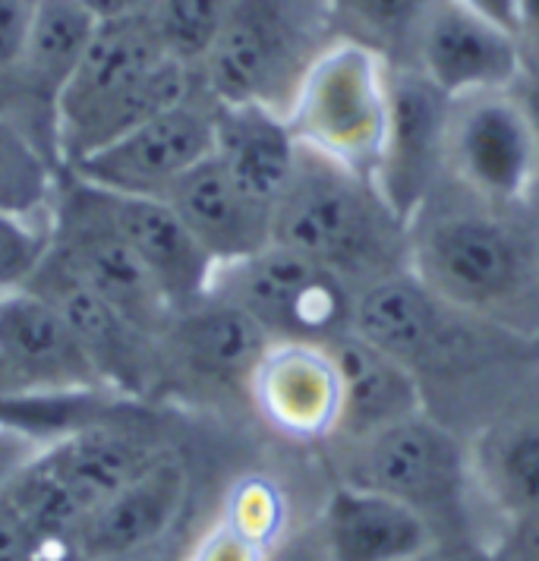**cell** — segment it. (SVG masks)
<instances>
[{
    "label": "cell",
    "instance_id": "6da1fadb",
    "mask_svg": "<svg viewBox=\"0 0 539 561\" xmlns=\"http://www.w3.org/2000/svg\"><path fill=\"white\" fill-rule=\"evenodd\" d=\"M193 89L196 73L164 51L146 10L104 16L57 111L64 171L183 102Z\"/></svg>",
    "mask_w": 539,
    "mask_h": 561
},
{
    "label": "cell",
    "instance_id": "7a4b0ae2",
    "mask_svg": "<svg viewBox=\"0 0 539 561\" xmlns=\"http://www.w3.org/2000/svg\"><path fill=\"white\" fill-rule=\"evenodd\" d=\"M272 240L307 255L354 290L411 268V228L376 180L300 146V161L272 215Z\"/></svg>",
    "mask_w": 539,
    "mask_h": 561
},
{
    "label": "cell",
    "instance_id": "3957f363",
    "mask_svg": "<svg viewBox=\"0 0 539 561\" xmlns=\"http://www.w3.org/2000/svg\"><path fill=\"white\" fill-rule=\"evenodd\" d=\"M164 455L152 435L104 413L32 451L0 489V511L35 536L64 546L82 517Z\"/></svg>",
    "mask_w": 539,
    "mask_h": 561
},
{
    "label": "cell",
    "instance_id": "277c9868",
    "mask_svg": "<svg viewBox=\"0 0 539 561\" xmlns=\"http://www.w3.org/2000/svg\"><path fill=\"white\" fill-rule=\"evenodd\" d=\"M341 483L411 508L436 539L477 542L470 534V451L429 410L344 442Z\"/></svg>",
    "mask_w": 539,
    "mask_h": 561
},
{
    "label": "cell",
    "instance_id": "5b68a950",
    "mask_svg": "<svg viewBox=\"0 0 539 561\" xmlns=\"http://www.w3.org/2000/svg\"><path fill=\"white\" fill-rule=\"evenodd\" d=\"M332 26L325 0H231L196 82L211 102L284 114Z\"/></svg>",
    "mask_w": 539,
    "mask_h": 561
},
{
    "label": "cell",
    "instance_id": "8992f818",
    "mask_svg": "<svg viewBox=\"0 0 539 561\" xmlns=\"http://www.w3.org/2000/svg\"><path fill=\"white\" fill-rule=\"evenodd\" d=\"M391 67L359 38L334 35L307 67L284 117L307 152L372 178L386 149Z\"/></svg>",
    "mask_w": 539,
    "mask_h": 561
},
{
    "label": "cell",
    "instance_id": "52a82bcc",
    "mask_svg": "<svg viewBox=\"0 0 539 561\" xmlns=\"http://www.w3.org/2000/svg\"><path fill=\"white\" fill-rule=\"evenodd\" d=\"M502 208H461L411 228V272L448 309L495 312L524 297L534 259Z\"/></svg>",
    "mask_w": 539,
    "mask_h": 561
},
{
    "label": "cell",
    "instance_id": "ba28073f",
    "mask_svg": "<svg viewBox=\"0 0 539 561\" xmlns=\"http://www.w3.org/2000/svg\"><path fill=\"white\" fill-rule=\"evenodd\" d=\"M211 297L243 309L272 341L332 344L351 332L354 287L282 243L215 268Z\"/></svg>",
    "mask_w": 539,
    "mask_h": 561
},
{
    "label": "cell",
    "instance_id": "9c48e42d",
    "mask_svg": "<svg viewBox=\"0 0 539 561\" xmlns=\"http://www.w3.org/2000/svg\"><path fill=\"white\" fill-rule=\"evenodd\" d=\"M54 253L133 329L158 341L171 325L174 309L127 240L111 225L99 190L67 171L54 203Z\"/></svg>",
    "mask_w": 539,
    "mask_h": 561
},
{
    "label": "cell",
    "instance_id": "30bf717a",
    "mask_svg": "<svg viewBox=\"0 0 539 561\" xmlns=\"http://www.w3.org/2000/svg\"><path fill=\"white\" fill-rule=\"evenodd\" d=\"M215 139V102L196 89L174 107L161 111L142 127L67 168V174L121 196L164 199L180 178H186L211 154Z\"/></svg>",
    "mask_w": 539,
    "mask_h": 561
},
{
    "label": "cell",
    "instance_id": "8fae6325",
    "mask_svg": "<svg viewBox=\"0 0 539 561\" xmlns=\"http://www.w3.org/2000/svg\"><path fill=\"white\" fill-rule=\"evenodd\" d=\"M445 168L480 203L520 205L539 180V142L512 92L455 102L445 139Z\"/></svg>",
    "mask_w": 539,
    "mask_h": 561
},
{
    "label": "cell",
    "instance_id": "7c38bea8",
    "mask_svg": "<svg viewBox=\"0 0 539 561\" xmlns=\"http://www.w3.org/2000/svg\"><path fill=\"white\" fill-rule=\"evenodd\" d=\"M275 341L228 300L203 297L174 312L158 337V388L183 385L208 394H246L259 359Z\"/></svg>",
    "mask_w": 539,
    "mask_h": 561
},
{
    "label": "cell",
    "instance_id": "4fadbf2b",
    "mask_svg": "<svg viewBox=\"0 0 539 561\" xmlns=\"http://www.w3.org/2000/svg\"><path fill=\"white\" fill-rule=\"evenodd\" d=\"M527 67L524 38L455 0H433L416 26V70L451 102L512 92Z\"/></svg>",
    "mask_w": 539,
    "mask_h": 561
},
{
    "label": "cell",
    "instance_id": "5bb4252c",
    "mask_svg": "<svg viewBox=\"0 0 539 561\" xmlns=\"http://www.w3.org/2000/svg\"><path fill=\"white\" fill-rule=\"evenodd\" d=\"M102 16L89 0H35L26 48L3 117L23 127L60 164L57 111ZM64 168V164H60Z\"/></svg>",
    "mask_w": 539,
    "mask_h": 561
},
{
    "label": "cell",
    "instance_id": "9a60e30c",
    "mask_svg": "<svg viewBox=\"0 0 539 561\" xmlns=\"http://www.w3.org/2000/svg\"><path fill=\"white\" fill-rule=\"evenodd\" d=\"M451 107L455 102L420 70H391L386 149L372 180L408 228L423 215L438 168H445Z\"/></svg>",
    "mask_w": 539,
    "mask_h": 561
},
{
    "label": "cell",
    "instance_id": "2e32d148",
    "mask_svg": "<svg viewBox=\"0 0 539 561\" xmlns=\"http://www.w3.org/2000/svg\"><path fill=\"white\" fill-rule=\"evenodd\" d=\"M26 290L45 297L64 316L111 394H146L158 388V341L133 329L54 250Z\"/></svg>",
    "mask_w": 539,
    "mask_h": 561
},
{
    "label": "cell",
    "instance_id": "e0dca14e",
    "mask_svg": "<svg viewBox=\"0 0 539 561\" xmlns=\"http://www.w3.org/2000/svg\"><path fill=\"white\" fill-rule=\"evenodd\" d=\"M186 499V467L177 455L164 451L133 483L79 520L60 546L64 561H95L152 549L171 539Z\"/></svg>",
    "mask_w": 539,
    "mask_h": 561
},
{
    "label": "cell",
    "instance_id": "ac0fdd59",
    "mask_svg": "<svg viewBox=\"0 0 539 561\" xmlns=\"http://www.w3.org/2000/svg\"><path fill=\"white\" fill-rule=\"evenodd\" d=\"M0 363L26 394L107 391L73 329L35 290L0 294Z\"/></svg>",
    "mask_w": 539,
    "mask_h": 561
},
{
    "label": "cell",
    "instance_id": "d6986e66",
    "mask_svg": "<svg viewBox=\"0 0 539 561\" xmlns=\"http://www.w3.org/2000/svg\"><path fill=\"white\" fill-rule=\"evenodd\" d=\"M250 404L290 438H334L341 423V373L329 344L275 341L253 373Z\"/></svg>",
    "mask_w": 539,
    "mask_h": 561
},
{
    "label": "cell",
    "instance_id": "ffe728a7",
    "mask_svg": "<svg viewBox=\"0 0 539 561\" xmlns=\"http://www.w3.org/2000/svg\"><path fill=\"white\" fill-rule=\"evenodd\" d=\"M92 186V183H89ZM99 190V186H95ZM104 211L117 233L127 240L136 259L146 265L158 290L174 312L208 297L215 278V259L199 247V240L180 221L168 199L152 196H121L99 190Z\"/></svg>",
    "mask_w": 539,
    "mask_h": 561
},
{
    "label": "cell",
    "instance_id": "44dd1931",
    "mask_svg": "<svg viewBox=\"0 0 539 561\" xmlns=\"http://www.w3.org/2000/svg\"><path fill=\"white\" fill-rule=\"evenodd\" d=\"M164 199L215 265L237 262L272 243V205L259 203L215 154L180 178Z\"/></svg>",
    "mask_w": 539,
    "mask_h": 561
},
{
    "label": "cell",
    "instance_id": "7402d4cb",
    "mask_svg": "<svg viewBox=\"0 0 539 561\" xmlns=\"http://www.w3.org/2000/svg\"><path fill=\"white\" fill-rule=\"evenodd\" d=\"M445 312L448 307L436 294L404 268L357 287L351 332L416 373V366L436 357L445 334Z\"/></svg>",
    "mask_w": 539,
    "mask_h": 561
},
{
    "label": "cell",
    "instance_id": "603a6c76",
    "mask_svg": "<svg viewBox=\"0 0 539 561\" xmlns=\"http://www.w3.org/2000/svg\"><path fill=\"white\" fill-rule=\"evenodd\" d=\"M341 373V423L334 438L351 442L423 410V388L408 363L388 357L354 332L329 344Z\"/></svg>",
    "mask_w": 539,
    "mask_h": 561
},
{
    "label": "cell",
    "instance_id": "cb8c5ba5",
    "mask_svg": "<svg viewBox=\"0 0 539 561\" xmlns=\"http://www.w3.org/2000/svg\"><path fill=\"white\" fill-rule=\"evenodd\" d=\"M211 154L240 180L259 203L272 205L282 199L290 183L300 142L282 111L259 104H218L215 102V139Z\"/></svg>",
    "mask_w": 539,
    "mask_h": 561
},
{
    "label": "cell",
    "instance_id": "d4e9b609",
    "mask_svg": "<svg viewBox=\"0 0 539 561\" xmlns=\"http://www.w3.org/2000/svg\"><path fill=\"white\" fill-rule=\"evenodd\" d=\"M436 536L411 508L386 495L341 483L325 508L329 561H404Z\"/></svg>",
    "mask_w": 539,
    "mask_h": 561
},
{
    "label": "cell",
    "instance_id": "484cf974",
    "mask_svg": "<svg viewBox=\"0 0 539 561\" xmlns=\"http://www.w3.org/2000/svg\"><path fill=\"white\" fill-rule=\"evenodd\" d=\"M467 451L473 489L489 508L505 520L539 511V408L498 416Z\"/></svg>",
    "mask_w": 539,
    "mask_h": 561
},
{
    "label": "cell",
    "instance_id": "4316f807",
    "mask_svg": "<svg viewBox=\"0 0 539 561\" xmlns=\"http://www.w3.org/2000/svg\"><path fill=\"white\" fill-rule=\"evenodd\" d=\"M64 168L26 129L0 114V211L51 215Z\"/></svg>",
    "mask_w": 539,
    "mask_h": 561
},
{
    "label": "cell",
    "instance_id": "83f0119b",
    "mask_svg": "<svg viewBox=\"0 0 539 561\" xmlns=\"http://www.w3.org/2000/svg\"><path fill=\"white\" fill-rule=\"evenodd\" d=\"M228 10L231 0H152L146 13L164 51L196 73L225 26Z\"/></svg>",
    "mask_w": 539,
    "mask_h": 561
},
{
    "label": "cell",
    "instance_id": "f1b7e54d",
    "mask_svg": "<svg viewBox=\"0 0 539 561\" xmlns=\"http://www.w3.org/2000/svg\"><path fill=\"white\" fill-rule=\"evenodd\" d=\"M54 250L51 215L0 211V294L26 290Z\"/></svg>",
    "mask_w": 539,
    "mask_h": 561
},
{
    "label": "cell",
    "instance_id": "f546056e",
    "mask_svg": "<svg viewBox=\"0 0 539 561\" xmlns=\"http://www.w3.org/2000/svg\"><path fill=\"white\" fill-rule=\"evenodd\" d=\"M433 0H325L334 26H351L347 38H359L382 51L388 42H401L416 32Z\"/></svg>",
    "mask_w": 539,
    "mask_h": 561
},
{
    "label": "cell",
    "instance_id": "4dcf8cb0",
    "mask_svg": "<svg viewBox=\"0 0 539 561\" xmlns=\"http://www.w3.org/2000/svg\"><path fill=\"white\" fill-rule=\"evenodd\" d=\"M225 520L231 527H237L240 534H246L250 539L265 546V539L275 534L278 524H282V499L268 483L246 480L243 485H237Z\"/></svg>",
    "mask_w": 539,
    "mask_h": 561
},
{
    "label": "cell",
    "instance_id": "1f68e13d",
    "mask_svg": "<svg viewBox=\"0 0 539 561\" xmlns=\"http://www.w3.org/2000/svg\"><path fill=\"white\" fill-rule=\"evenodd\" d=\"M32 10L35 0H0V114H7L13 99V82L26 48Z\"/></svg>",
    "mask_w": 539,
    "mask_h": 561
},
{
    "label": "cell",
    "instance_id": "d6a6232c",
    "mask_svg": "<svg viewBox=\"0 0 539 561\" xmlns=\"http://www.w3.org/2000/svg\"><path fill=\"white\" fill-rule=\"evenodd\" d=\"M262 542L240 534L228 520L208 536L203 549L196 552V561H262Z\"/></svg>",
    "mask_w": 539,
    "mask_h": 561
},
{
    "label": "cell",
    "instance_id": "836d02e7",
    "mask_svg": "<svg viewBox=\"0 0 539 561\" xmlns=\"http://www.w3.org/2000/svg\"><path fill=\"white\" fill-rule=\"evenodd\" d=\"M492 556L495 561H539V511L508 520V530Z\"/></svg>",
    "mask_w": 539,
    "mask_h": 561
},
{
    "label": "cell",
    "instance_id": "e575fe53",
    "mask_svg": "<svg viewBox=\"0 0 539 561\" xmlns=\"http://www.w3.org/2000/svg\"><path fill=\"white\" fill-rule=\"evenodd\" d=\"M404 561H495L492 549H483L480 542H448L436 539L433 546H426L423 552H416Z\"/></svg>",
    "mask_w": 539,
    "mask_h": 561
},
{
    "label": "cell",
    "instance_id": "d590c367",
    "mask_svg": "<svg viewBox=\"0 0 539 561\" xmlns=\"http://www.w3.org/2000/svg\"><path fill=\"white\" fill-rule=\"evenodd\" d=\"M512 95L520 104V111H524V117H527V124H530L539 142V60L527 57V67H524L520 79L514 82Z\"/></svg>",
    "mask_w": 539,
    "mask_h": 561
},
{
    "label": "cell",
    "instance_id": "8d00e7d4",
    "mask_svg": "<svg viewBox=\"0 0 539 561\" xmlns=\"http://www.w3.org/2000/svg\"><path fill=\"white\" fill-rule=\"evenodd\" d=\"M461 3L463 10L483 16L492 26L505 28V32H514L520 35V23H517V0H455Z\"/></svg>",
    "mask_w": 539,
    "mask_h": 561
},
{
    "label": "cell",
    "instance_id": "74e56055",
    "mask_svg": "<svg viewBox=\"0 0 539 561\" xmlns=\"http://www.w3.org/2000/svg\"><path fill=\"white\" fill-rule=\"evenodd\" d=\"M32 438L13 430H0V489L20 470V463L32 455Z\"/></svg>",
    "mask_w": 539,
    "mask_h": 561
},
{
    "label": "cell",
    "instance_id": "f35d334b",
    "mask_svg": "<svg viewBox=\"0 0 539 561\" xmlns=\"http://www.w3.org/2000/svg\"><path fill=\"white\" fill-rule=\"evenodd\" d=\"M89 7L99 16H124V13H142L152 7V0H89Z\"/></svg>",
    "mask_w": 539,
    "mask_h": 561
},
{
    "label": "cell",
    "instance_id": "ab89813d",
    "mask_svg": "<svg viewBox=\"0 0 539 561\" xmlns=\"http://www.w3.org/2000/svg\"><path fill=\"white\" fill-rule=\"evenodd\" d=\"M171 552H174V546H171V539H164V542H158V546H152V549H142V552L111 556V559H95V561H171Z\"/></svg>",
    "mask_w": 539,
    "mask_h": 561
},
{
    "label": "cell",
    "instance_id": "60d3db41",
    "mask_svg": "<svg viewBox=\"0 0 539 561\" xmlns=\"http://www.w3.org/2000/svg\"><path fill=\"white\" fill-rule=\"evenodd\" d=\"M0 394H26V391H20L16 382L10 379V373L3 369V363H0Z\"/></svg>",
    "mask_w": 539,
    "mask_h": 561
}]
</instances>
